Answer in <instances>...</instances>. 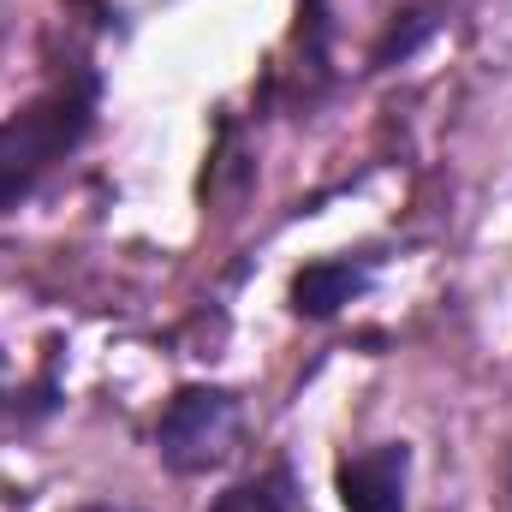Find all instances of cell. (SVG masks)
I'll use <instances>...</instances> for the list:
<instances>
[{"instance_id":"cell-1","label":"cell","mask_w":512,"mask_h":512,"mask_svg":"<svg viewBox=\"0 0 512 512\" xmlns=\"http://www.w3.org/2000/svg\"><path fill=\"white\" fill-rule=\"evenodd\" d=\"M90 126H96V78L90 72L42 90L18 114H6L0 120V215L18 209L60 161H72Z\"/></svg>"},{"instance_id":"cell-4","label":"cell","mask_w":512,"mask_h":512,"mask_svg":"<svg viewBox=\"0 0 512 512\" xmlns=\"http://www.w3.org/2000/svg\"><path fill=\"white\" fill-rule=\"evenodd\" d=\"M358 292H364V268H352V262H310L292 280V310L298 316H334Z\"/></svg>"},{"instance_id":"cell-5","label":"cell","mask_w":512,"mask_h":512,"mask_svg":"<svg viewBox=\"0 0 512 512\" xmlns=\"http://www.w3.org/2000/svg\"><path fill=\"white\" fill-rule=\"evenodd\" d=\"M292 507H298V483H292V471H286V465H268L262 477L239 483V489H227L209 512H292Z\"/></svg>"},{"instance_id":"cell-2","label":"cell","mask_w":512,"mask_h":512,"mask_svg":"<svg viewBox=\"0 0 512 512\" xmlns=\"http://www.w3.org/2000/svg\"><path fill=\"white\" fill-rule=\"evenodd\" d=\"M239 447V399L227 387H179L155 423V453L179 477L221 471Z\"/></svg>"},{"instance_id":"cell-6","label":"cell","mask_w":512,"mask_h":512,"mask_svg":"<svg viewBox=\"0 0 512 512\" xmlns=\"http://www.w3.org/2000/svg\"><path fill=\"white\" fill-rule=\"evenodd\" d=\"M78 512H120V507H78Z\"/></svg>"},{"instance_id":"cell-3","label":"cell","mask_w":512,"mask_h":512,"mask_svg":"<svg viewBox=\"0 0 512 512\" xmlns=\"http://www.w3.org/2000/svg\"><path fill=\"white\" fill-rule=\"evenodd\" d=\"M405 477H411L405 441L352 453L340 465V507L346 512H405Z\"/></svg>"}]
</instances>
